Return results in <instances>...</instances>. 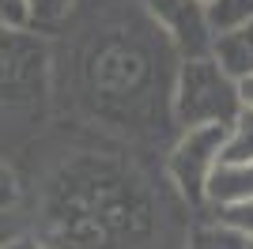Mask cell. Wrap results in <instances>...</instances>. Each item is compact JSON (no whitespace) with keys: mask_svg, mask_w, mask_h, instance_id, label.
<instances>
[{"mask_svg":"<svg viewBox=\"0 0 253 249\" xmlns=\"http://www.w3.org/2000/svg\"><path fill=\"white\" fill-rule=\"evenodd\" d=\"M159 219L151 193L117 163L76 166L53 200L64 249H155Z\"/></svg>","mask_w":253,"mask_h":249,"instance_id":"obj_1","label":"cell"},{"mask_svg":"<svg viewBox=\"0 0 253 249\" xmlns=\"http://www.w3.org/2000/svg\"><path fill=\"white\" fill-rule=\"evenodd\" d=\"M159 53L151 49L144 38H121L110 34L91 57V91L102 102L106 114L136 117L144 106H151L155 98L170 106V83L174 72L159 68Z\"/></svg>","mask_w":253,"mask_h":249,"instance_id":"obj_2","label":"cell"},{"mask_svg":"<svg viewBox=\"0 0 253 249\" xmlns=\"http://www.w3.org/2000/svg\"><path fill=\"white\" fill-rule=\"evenodd\" d=\"M242 114L238 83L223 72L211 57L178 61V72L170 83V121L185 128H227Z\"/></svg>","mask_w":253,"mask_h":249,"instance_id":"obj_3","label":"cell"},{"mask_svg":"<svg viewBox=\"0 0 253 249\" xmlns=\"http://www.w3.org/2000/svg\"><path fill=\"white\" fill-rule=\"evenodd\" d=\"M227 128H185L167 151V185L185 208H204L208 181L219 166Z\"/></svg>","mask_w":253,"mask_h":249,"instance_id":"obj_4","label":"cell"},{"mask_svg":"<svg viewBox=\"0 0 253 249\" xmlns=\"http://www.w3.org/2000/svg\"><path fill=\"white\" fill-rule=\"evenodd\" d=\"M49 72V45L31 27H0V98L38 102Z\"/></svg>","mask_w":253,"mask_h":249,"instance_id":"obj_5","label":"cell"},{"mask_svg":"<svg viewBox=\"0 0 253 249\" xmlns=\"http://www.w3.org/2000/svg\"><path fill=\"white\" fill-rule=\"evenodd\" d=\"M148 23L155 27L167 45L178 53V61L189 57H208L211 49V23H208V8L197 0H144Z\"/></svg>","mask_w":253,"mask_h":249,"instance_id":"obj_6","label":"cell"},{"mask_svg":"<svg viewBox=\"0 0 253 249\" xmlns=\"http://www.w3.org/2000/svg\"><path fill=\"white\" fill-rule=\"evenodd\" d=\"M208 57L219 64L234 83L250 80L253 76V19L238 23V27H227V31H215L211 34Z\"/></svg>","mask_w":253,"mask_h":249,"instance_id":"obj_7","label":"cell"},{"mask_svg":"<svg viewBox=\"0 0 253 249\" xmlns=\"http://www.w3.org/2000/svg\"><path fill=\"white\" fill-rule=\"evenodd\" d=\"M253 200V163H219L204 193V208Z\"/></svg>","mask_w":253,"mask_h":249,"instance_id":"obj_8","label":"cell"},{"mask_svg":"<svg viewBox=\"0 0 253 249\" xmlns=\"http://www.w3.org/2000/svg\"><path fill=\"white\" fill-rule=\"evenodd\" d=\"M219 163H253V110H242L227 124Z\"/></svg>","mask_w":253,"mask_h":249,"instance_id":"obj_9","label":"cell"},{"mask_svg":"<svg viewBox=\"0 0 253 249\" xmlns=\"http://www.w3.org/2000/svg\"><path fill=\"white\" fill-rule=\"evenodd\" d=\"M208 219L215 223V227L231 230L234 238H242L246 246L253 249V200H238V204L208 208Z\"/></svg>","mask_w":253,"mask_h":249,"instance_id":"obj_10","label":"cell"},{"mask_svg":"<svg viewBox=\"0 0 253 249\" xmlns=\"http://www.w3.org/2000/svg\"><path fill=\"white\" fill-rule=\"evenodd\" d=\"M181 249H250L242 238H234L231 230L215 227L211 219H201V223H193L185 230V238H181Z\"/></svg>","mask_w":253,"mask_h":249,"instance_id":"obj_11","label":"cell"},{"mask_svg":"<svg viewBox=\"0 0 253 249\" xmlns=\"http://www.w3.org/2000/svg\"><path fill=\"white\" fill-rule=\"evenodd\" d=\"M250 19H253V0H215L208 8L211 31H227V27H238Z\"/></svg>","mask_w":253,"mask_h":249,"instance_id":"obj_12","label":"cell"},{"mask_svg":"<svg viewBox=\"0 0 253 249\" xmlns=\"http://www.w3.org/2000/svg\"><path fill=\"white\" fill-rule=\"evenodd\" d=\"M80 0H31V31H49L72 15Z\"/></svg>","mask_w":253,"mask_h":249,"instance_id":"obj_13","label":"cell"},{"mask_svg":"<svg viewBox=\"0 0 253 249\" xmlns=\"http://www.w3.org/2000/svg\"><path fill=\"white\" fill-rule=\"evenodd\" d=\"M15 204H19V177L0 159V211H15Z\"/></svg>","mask_w":253,"mask_h":249,"instance_id":"obj_14","label":"cell"},{"mask_svg":"<svg viewBox=\"0 0 253 249\" xmlns=\"http://www.w3.org/2000/svg\"><path fill=\"white\" fill-rule=\"evenodd\" d=\"M0 27H31V0H0Z\"/></svg>","mask_w":253,"mask_h":249,"instance_id":"obj_15","label":"cell"},{"mask_svg":"<svg viewBox=\"0 0 253 249\" xmlns=\"http://www.w3.org/2000/svg\"><path fill=\"white\" fill-rule=\"evenodd\" d=\"M19 234H27L23 223H19V215H15V211H0V249H8Z\"/></svg>","mask_w":253,"mask_h":249,"instance_id":"obj_16","label":"cell"},{"mask_svg":"<svg viewBox=\"0 0 253 249\" xmlns=\"http://www.w3.org/2000/svg\"><path fill=\"white\" fill-rule=\"evenodd\" d=\"M8 249H53V246H49V242H42V238H34V234H19Z\"/></svg>","mask_w":253,"mask_h":249,"instance_id":"obj_17","label":"cell"},{"mask_svg":"<svg viewBox=\"0 0 253 249\" xmlns=\"http://www.w3.org/2000/svg\"><path fill=\"white\" fill-rule=\"evenodd\" d=\"M238 102H242V110H253V76L238 83Z\"/></svg>","mask_w":253,"mask_h":249,"instance_id":"obj_18","label":"cell"},{"mask_svg":"<svg viewBox=\"0 0 253 249\" xmlns=\"http://www.w3.org/2000/svg\"><path fill=\"white\" fill-rule=\"evenodd\" d=\"M197 4H204V8H211V4H215V0H197Z\"/></svg>","mask_w":253,"mask_h":249,"instance_id":"obj_19","label":"cell"}]
</instances>
